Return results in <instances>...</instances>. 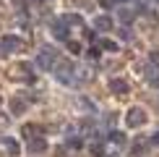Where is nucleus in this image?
Here are the masks:
<instances>
[{
    "label": "nucleus",
    "mask_w": 159,
    "mask_h": 157,
    "mask_svg": "<svg viewBox=\"0 0 159 157\" xmlns=\"http://www.w3.org/2000/svg\"><path fill=\"white\" fill-rule=\"evenodd\" d=\"M94 29L110 31V29H112V18H110V16H97V18H94Z\"/></svg>",
    "instance_id": "9"
},
{
    "label": "nucleus",
    "mask_w": 159,
    "mask_h": 157,
    "mask_svg": "<svg viewBox=\"0 0 159 157\" xmlns=\"http://www.w3.org/2000/svg\"><path fill=\"white\" fill-rule=\"evenodd\" d=\"M52 34H55V39H63V42H68V26H65L63 21H55L52 24Z\"/></svg>",
    "instance_id": "8"
},
{
    "label": "nucleus",
    "mask_w": 159,
    "mask_h": 157,
    "mask_svg": "<svg viewBox=\"0 0 159 157\" xmlns=\"http://www.w3.org/2000/svg\"><path fill=\"white\" fill-rule=\"evenodd\" d=\"M89 58H94V60H97V58H99V47H91L89 50Z\"/></svg>",
    "instance_id": "20"
},
{
    "label": "nucleus",
    "mask_w": 159,
    "mask_h": 157,
    "mask_svg": "<svg viewBox=\"0 0 159 157\" xmlns=\"http://www.w3.org/2000/svg\"><path fill=\"white\" fill-rule=\"evenodd\" d=\"M110 92L117 94V97H125L130 92V87H128V81H123V78H112L110 81Z\"/></svg>",
    "instance_id": "7"
},
{
    "label": "nucleus",
    "mask_w": 159,
    "mask_h": 157,
    "mask_svg": "<svg viewBox=\"0 0 159 157\" xmlns=\"http://www.w3.org/2000/svg\"><path fill=\"white\" fill-rule=\"evenodd\" d=\"M5 123H8V118H3V115H0V126H5Z\"/></svg>",
    "instance_id": "23"
},
{
    "label": "nucleus",
    "mask_w": 159,
    "mask_h": 157,
    "mask_svg": "<svg viewBox=\"0 0 159 157\" xmlns=\"http://www.w3.org/2000/svg\"><path fill=\"white\" fill-rule=\"evenodd\" d=\"M26 149H29L31 155H39L47 149V141L42 139V136H34V139H26Z\"/></svg>",
    "instance_id": "6"
},
{
    "label": "nucleus",
    "mask_w": 159,
    "mask_h": 157,
    "mask_svg": "<svg viewBox=\"0 0 159 157\" xmlns=\"http://www.w3.org/2000/svg\"><path fill=\"white\" fill-rule=\"evenodd\" d=\"M151 144H159V131H157L154 136H151Z\"/></svg>",
    "instance_id": "22"
},
{
    "label": "nucleus",
    "mask_w": 159,
    "mask_h": 157,
    "mask_svg": "<svg viewBox=\"0 0 159 157\" xmlns=\"http://www.w3.org/2000/svg\"><path fill=\"white\" fill-rule=\"evenodd\" d=\"M60 21H63L65 26H84V21H81V16H78V13H65Z\"/></svg>",
    "instance_id": "11"
},
{
    "label": "nucleus",
    "mask_w": 159,
    "mask_h": 157,
    "mask_svg": "<svg viewBox=\"0 0 159 157\" xmlns=\"http://www.w3.org/2000/svg\"><path fill=\"white\" fill-rule=\"evenodd\" d=\"M21 134L26 136V139H34V136L42 134V126H37V123H26V126L21 128Z\"/></svg>",
    "instance_id": "10"
},
{
    "label": "nucleus",
    "mask_w": 159,
    "mask_h": 157,
    "mask_svg": "<svg viewBox=\"0 0 159 157\" xmlns=\"http://www.w3.org/2000/svg\"><path fill=\"white\" fill-rule=\"evenodd\" d=\"M112 157H115V155H112Z\"/></svg>",
    "instance_id": "26"
},
{
    "label": "nucleus",
    "mask_w": 159,
    "mask_h": 157,
    "mask_svg": "<svg viewBox=\"0 0 159 157\" xmlns=\"http://www.w3.org/2000/svg\"><path fill=\"white\" fill-rule=\"evenodd\" d=\"M99 50H107V52H117L120 50V45L112 42V39H99Z\"/></svg>",
    "instance_id": "12"
},
{
    "label": "nucleus",
    "mask_w": 159,
    "mask_h": 157,
    "mask_svg": "<svg viewBox=\"0 0 159 157\" xmlns=\"http://www.w3.org/2000/svg\"><path fill=\"white\" fill-rule=\"evenodd\" d=\"M89 152L94 155V157H102V155H104V144H102V141H94V144L89 147Z\"/></svg>",
    "instance_id": "14"
},
{
    "label": "nucleus",
    "mask_w": 159,
    "mask_h": 157,
    "mask_svg": "<svg viewBox=\"0 0 159 157\" xmlns=\"http://www.w3.org/2000/svg\"><path fill=\"white\" fill-rule=\"evenodd\" d=\"M151 63H154V65H159V52H151Z\"/></svg>",
    "instance_id": "21"
},
{
    "label": "nucleus",
    "mask_w": 159,
    "mask_h": 157,
    "mask_svg": "<svg viewBox=\"0 0 159 157\" xmlns=\"http://www.w3.org/2000/svg\"><path fill=\"white\" fill-rule=\"evenodd\" d=\"M13 78L34 81V74H31V63H18V65H13Z\"/></svg>",
    "instance_id": "5"
},
{
    "label": "nucleus",
    "mask_w": 159,
    "mask_h": 157,
    "mask_svg": "<svg viewBox=\"0 0 159 157\" xmlns=\"http://www.w3.org/2000/svg\"><path fill=\"white\" fill-rule=\"evenodd\" d=\"M133 18H136V13L130 11V8H123V11H120V21H125V24H130V21H133Z\"/></svg>",
    "instance_id": "15"
},
{
    "label": "nucleus",
    "mask_w": 159,
    "mask_h": 157,
    "mask_svg": "<svg viewBox=\"0 0 159 157\" xmlns=\"http://www.w3.org/2000/svg\"><path fill=\"white\" fill-rule=\"evenodd\" d=\"M68 50L73 52V55H78V52H81V45H78V42H73V39H68Z\"/></svg>",
    "instance_id": "18"
},
{
    "label": "nucleus",
    "mask_w": 159,
    "mask_h": 157,
    "mask_svg": "<svg viewBox=\"0 0 159 157\" xmlns=\"http://www.w3.org/2000/svg\"><path fill=\"white\" fill-rule=\"evenodd\" d=\"M0 105H3V97H0Z\"/></svg>",
    "instance_id": "24"
},
{
    "label": "nucleus",
    "mask_w": 159,
    "mask_h": 157,
    "mask_svg": "<svg viewBox=\"0 0 159 157\" xmlns=\"http://www.w3.org/2000/svg\"><path fill=\"white\" fill-rule=\"evenodd\" d=\"M146 110L143 107H130L128 110V115H125V123H128L130 128H138V126H143V123H146Z\"/></svg>",
    "instance_id": "3"
},
{
    "label": "nucleus",
    "mask_w": 159,
    "mask_h": 157,
    "mask_svg": "<svg viewBox=\"0 0 159 157\" xmlns=\"http://www.w3.org/2000/svg\"><path fill=\"white\" fill-rule=\"evenodd\" d=\"M52 71H55V76L60 78L63 84H70V81H73V74H76V65L70 60H57Z\"/></svg>",
    "instance_id": "1"
},
{
    "label": "nucleus",
    "mask_w": 159,
    "mask_h": 157,
    "mask_svg": "<svg viewBox=\"0 0 159 157\" xmlns=\"http://www.w3.org/2000/svg\"><path fill=\"white\" fill-rule=\"evenodd\" d=\"M0 141H3L5 147H8V152H11V155H18V144L13 141V139H3V136H0Z\"/></svg>",
    "instance_id": "17"
},
{
    "label": "nucleus",
    "mask_w": 159,
    "mask_h": 157,
    "mask_svg": "<svg viewBox=\"0 0 159 157\" xmlns=\"http://www.w3.org/2000/svg\"><path fill=\"white\" fill-rule=\"evenodd\" d=\"M24 110H26L24 100H18V97H13V100H11V113H13V115H21Z\"/></svg>",
    "instance_id": "13"
},
{
    "label": "nucleus",
    "mask_w": 159,
    "mask_h": 157,
    "mask_svg": "<svg viewBox=\"0 0 159 157\" xmlns=\"http://www.w3.org/2000/svg\"><path fill=\"white\" fill-rule=\"evenodd\" d=\"M68 147L70 149H81V139H76V136L70 139V136H68Z\"/></svg>",
    "instance_id": "19"
},
{
    "label": "nucleus",
    "mask_w": 159,
    "mask_h": 157,
    "mask_svg": "<svg viewBox=\"0 0 159 157\" xmlns=\"http://www.w3.org/2000/svg\"><path fill=\"white\" fill-rule=\"evenodd\" d=\"M55 63H57V52L52 50V47H44L42 52H39V58H37V65L42 71H52V68H55Z\"/></svg>",
    "instance_id": "2"
},
{
    "label": "nucleus",
    "mask_w": 159,
    "mask_h": 157,
    "mask_svg": "<svg viewBox=\"0 0 159 157\" xmlns=\"http://www.w3.org/2000/svg\"><path fill=\"white\" fill-rule=\"evenodd\" d=\"M110 141L123 147V144H125V134H120V131H112V134H110Z\"/></svg>",
    "instance_id": "16"
},
{
    "label": "nucleus",
    "mask_w": 159,
    "mask_h": 157,
    "mask_svg": "<svg viewBox=\"0 0 159 157\" xmlns=\"http://www.w3.org/2000/svg\"><path fill=\"white\" fill-rule=\"evenodd\" d=\"M21 47H24V42L13 34H5L0 39V52H13V50H21Z\"/></svg>",
    "instance_id": "4"
},
{
    "label": "nucleus",
    "mask_w": 159,
    "mask_h": 157,
    "mask_svg": "<svg viewBox=\"0 0 159 157\" xmlns=\"http://www.w3.org/2000/svg\"><path fill=\"white\" fill-rule=\"evenodd\" d=\"M154 3H159V0H154Z\"/></svg>",
    "instance_id": "25"
}]
</instances>
